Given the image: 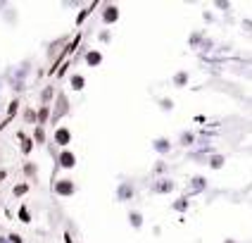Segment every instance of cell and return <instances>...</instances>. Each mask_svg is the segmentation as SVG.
Here are the masks:
<instances>
[{
  "label": "cell",
  "mask_w": 252,
  "mask_h": 243,
  "mask_svg": "<svg viewBox=\"0 0 252 243\" xmlns=\"http://www.w3.org/2000/svg\"><path fill=\"white\" fill-rule=\"evenodd\" d=\"M27 69H31V65H29V62H22L19 67H10L7 74L2 76V79H5V84L12 86V91L22 93V91H24V86H27V76H29Z\"/></svg>",
  "instance_id": "1"
},
{
  "label": "cell",
  "mask_w": 252,
  "mask_h": 243,
  "mask_svg": "<svg viewBox=\"0 0 252 243\" xmlns=\"http://www.w3.org/2000/svg\"><path fill=\"white\" fill-rule=\"evenodd\" d=\"M150 191H153L155 196H169V193H174V191H176V181H174V179H169V176H159V179H155L153 181Z\"/></svg>",
  "instance_id": "2"
},
{
  "label": "cell",
  "mask_w": 252,
  "mask_h": 243,
  "mask_svg": "<svg viewBox=\"0 0 252 243\" xmlns=\"http://www.w3.org/2000/svg\"><path fill=\"white\" fill-rule=\"evenodd\" d=\"M55 162H57V167L60 170H64V172H69V170H74L76 167V162H79V157H76V153L74 150H60L55 155Z\"/></svg>",
  "instance_id": "3"
},
{
  "label": "cell",
  "mask_w": 252,
  "mask_h": 243,
  "mask_svg": "<svg viewBox=\"0 0 252 243\" xmlns=\"http://www.w3.org/2000/svg\"><path fill=\"white\" fill-rule=\"evenodd\" d=\"M53 191H55V196H60V198H69V196L76 193V184L71 181L69 176H64V179H57Z\"/></svg>",
  "instance_id": "4"
},
{
  "label": "cell",
  "mask_w": 252,
  "mask_h": 243,
  "mask_svg": "<svg viewBox=\"0 0 252 243\" xmlns=\"http://www.w3.org/2000/svg\"><path fill=\"white\" fill-rule=\"evenodd\" d=\"M100 19H102V24H117L119 22V5H114V2H105L102 7H100Z\"/></svg>",
  "instance_id": "5"
},
{
  "label": "cell",
  "mask_w": 252,
  "mask_h": 243,
  "mask_svg": "<svg viewBox=\"0 0 252 243\" xmlns=\"http://www.w3.org/2000/svg\"><path fill=\"white\" fill-rule=\"evenodd\" d=\"M133 196H136V186H133V181H122V184L117 186V191H114L117 203H128V200H133Z\"/></svg>",
  "instance_id": "6"
},
{
  "label": "cell",
  "mask_w": 252,
  "mask_h": 243,
  "mask_svg": "<svg viewBox=\"0 0 252 243\" xmlns=\"http://www.w3.org/2000/svg\"><path fill=\"white\" fill-rule=\"evenodd\" d=\"M53 143H55L57 148H62V150H67L71 143V131L69 127H57L55 134H53Z\"/></svg>",
  "instance_id": "7"
},
{
  "label": "cell",
  "mask_w": 252,
  "mask_h": 243,
  "mask_svg": "<svg viewBox=\"0 0 252 243\" xmlns=\"http://www.w3.org/2000/svg\"><path fill=\"white\" fill-rule=\"evenodd\" d=\"M150 145H153V150L157 155H169V153L174 150V143L169 141V139H162V136H159V139H153Z\"/></svg>",
  "instance_id": "8"
},
{
  "label": "cell",
  "mask_w": 252,
  "mask_h": 243,
  "mask_svg": "<svg viewBox=\"0 0 252 243\" xmlns=\"http://www.w3.org/2000/svg\"><path fill=\"white\" fill-rule=\"evenodd\" d=\"M84 62L88 67H100V65H102V53H100V50H88L84 55Z\"/></svg>",
  "instance_id": "9"
},
{
  "label": "cell",
  "mask_w": 252,
  "mask_h": 243,
  "mask_svg": "<svg viewBox=\"0 0 252 243\" xmlns=\"http://www.w3.org/2000/svg\"><path fill=\"white\" fill-rule=\"evenodd\" d=\"M126 217H128V224H131L133 229H140L143 224H145V217H143V212H138V210H128Z\"/></svg>",
  "instance_id": "10"
},
{
  "label": "cell",
  "mask_w": 252,
  "mask_h": 243,
  "mask_svg": "<svg viewBox=\"0 0 252 243\" xmlns=\"http://www.w3.org/2000/svg\"><path fill=\"white\" fill-rule=\"evenodd\" d=\"M69 88L71 91H84L86 88V76L84 74H71L69 76Z\"/></svg>",
  "instance_id": "11"
},
{
  "label": "cell",
  "mask_w": 252,
  "mask_h": 243,
  "mask_svg": "<svg viewBox=\"0 0 252 243\" xmlns=\"http://www.w3.org/2000/svg\"><path fill=\"white\" fill-rule=\"evenodd\" d=\"M188 81H190V74H188V71H176V74L171 76V84L176 86V88H183V86H188Z\"/></svg>",
  "instance_id": "12"
},
{
  "label": "cell",
  "mask_w": 252,
  "mask_h": 243,
  "mask_svg": "<svg viewBox=\"0 0 252 243\" xmlns=\"http://www.w3.org/2000/svg\"><path fill=\"white\" fill-rule=\"evenodd\" d=\"M193 143H195V134H193V131H181L179 145H181V148H193Z\"/></svg>",
  "instance_id": "13"
},
{
  "label": "cell",
  "mask_w": 252,
  "mask_h": 243,
  "mask_svg": "<svg viewBox=\"0 0 252 243\" xmlns=\"http://www.w3.org/2000/svg\"><path fill=\"white\" fill-rule=\"evenodd\" d=\"M188 184H190V188H193L195 193H200V191H205V188H207V179H205V176H190V181H188Z\"/></svg>",
  "instance_id": "14"
},
{
  "label": "cell",
  "mask_w": 252,
  "mask_h": 243,
  "mask_svg": "<svg viewBox=\"0 0 252 243\" xmlns=\"http://www.w3.org/2000/svg\"><path fill=\"white\" fill-rule=\"evenodd\" d=\"M190 208V200H188V196H181V198L174 200V205H171V210H176V212H186Z\"/></svg>",
  "instance_id": "15"
},
{
  "label": "cell",
  "mask_w": 252,
  "mask_h": 243,
  "mask_svg": "<svg viewBox=\"0 0 252 243\" xmlns=\"http://www.w3.org/2000/svg\"><path fill=\"white\" fill-rule=\"evenodd\" d=\"M167 172H169V165H167V162H164V160H162V157H159V160L155 162V167H153V174H155V176H157V179H159V176H164Z\"/></svg>",
  "instance_id": "16"
},
{
  "label": "cell",
  "mask_w": 252,
  "mask_h": 243,
  "mask_svg": "<svg viewBox=\"0 0 252 243\" xmlns=\"http://www.w3.org/2000/svg\"><path fill=\"white\" fill-rule=\"evenodd\" d=\"M29 191H31V186L27 184V181H22V184H17V186H12V196L14 198H24Z\"/></svg>",
  "instance_id": "17"
},
{
  "label": "cell",
  "mask_w": 252,
  "mask_h": 243,
  "mask_svg": "<svg viewBox=\"0 0 252 243\" xmlns=\"http://www.w3.org/2000/svg\"><path fill=\"white\" fill-rule=\"evenodd\" d=\"M38 127H43V124H45V122H48V119H50V107H48V105H41V107H38Z\"/></svg>",
  "instance_id": "18"
},
{
  "label": "cell",
  "mask_w": 252,
  "mask_h": 243,
  "mask_svg": "<svg viewBox=\"0 0 252 243\" xmlns=\"http://www.w3.org/2000/svg\"><path fill=\"white\" fill-rule=\"evenodd\" d=\"M224 162H226V157L219 155V153H217V155H212L210 160H207V165H210L212 170H221V167H224Z\"/></svg>",
  "instance_id": "19"
},
{
  "label": "cell",
  "mask_w": 252,
  "mask_h": 243,
  "mask_svg": "<svg viewBox=\"0 0 252 243\" xmlns=\"http://www.w3.org/2000/svg\"><path fill=\"white\" fill-rule=\"evenodd\" d=\"M19 139H22V153H24V155H29V153L33 150V139H27L24 134H19Z\"/></svg>",
  "instance_id": "20"
},
{
  "label": "cell",
  "mask_w": 252,
  "mask_h": 243,
  "mask_svg": "<svg viewBox=\"0 0 252 243\" xmlns=\"http://www.w3.org/2000/svg\"><path fill=\"white\" fill-rule=\"evenodd\" d=\"M24 122H27V124H33V127H38V114H36V110L29 107L27 112H24Z\"/></svg>",
  "instance_id": "21"
},
{
  "label": "cell",
  "mask_w": 252,
  "mask_h": 243,
  "mask_svg": "<svg viewBox=\"0 0 252 243\" xmlns=\"http://www.w3.org/2000/svg\"><path fill=\"white\" fill-rule=\"evenodd\" d=\"M202 41H205V34H202V31H193V36H190V48L202 45Z\"/></svg>",
  "instance_id": "22"
},
{
  "label": "cell",
  "mask_w": 252,
  "mask_h": 243,
  "mask_svg": "<svg viewBox=\"0 0 252 243\" xmlns=\"http://www.w3.org/2000/svg\"><path fill=\"white\" fill-rule=\"evenodd\" d=\"M33 143H45V129L33 127Z\"/></svg>",
  "instance_id": "23"
},
{
  "label": "cell",
  "mask_w": 252,
  "mask_h": 243,
  "mask_svg": "<svg viewBox=\"0 0 252 243\" xmlns=\"http://www.w3.org/2000/svg\"><path fill=\"white\" fill-rule=\"evenodd\" d=\"M157 105H159L164 112H171V110H174V100L171 98H159L157 100Z\"/></svg>",
  "instance_id": "24"
},
{
  "label": "cell",
  "mask_w": 252,
  "mask_h": 243,
  "mask_svg": "<svg viewBox=\"0 0 252 243\" xmlns=\"http://www.w3.org/2000/svg\"><path fill=\"white\" fill-rule=\"evenodd\" d=\"M24 174H27V176H31V179H36V174H38L36 165H33V162H27V165H24Z\"/></svg>",
  "instance_id": "25"
},
{
  "label": "cell",
  "mask_w": 252,
  "mask_h": 243,
  "mask_svg": "<svg viewBox=\"0 0 252 243\" xmlns=\"http://www.w3.org/2000/svg\"><path fill=\"white\" fill-rule=\"evenodd\" d=\"M17 217H19V219H22L24 224H27V222H31V214H29L27 205H22V208H19V212H17Z\"/></svg>",
  "instance_id": "26"
},
{
  "label": "cell",
  "mask_w": 252,
  "mask_h": 243,
  "mask_svg": "<svg viewBox=\"0 0 252 243\" xmlns=\"http://www.w3.org/2000/svg\"><path fill=\"white\" fill-rule=\"evenodd\" d=\"M17 110H19V100H12V103L7 105V117H14Z\"/></svg>",
  "instance_id": "27"
},
{
  "label": "cell",
  "mask_w": 252,
  "mask_h": 243,
  "mask_svg": "<svg viewBox=\"0 0 252 243\" xmlns=\"http://www.w3.org/2000/svg\"><path fill=\"white\" fill-rule=\"evenodd\" d=\"M7 239H10V243H24V236H22V234H17V231H10V234H7Z\"/></svg>",
  "instance_id": "28"
},
{
  "label": "cell",
  "mask_w": 252,
  "mask_h": 243,
  "mask_svg": "<svg viewBox=\"0 0 252 243\" xmlns=\"http://www.w3.org/2000/svg\"><path fill=\"white\" fill-rule=\"evenodd\" d=\"M50 100H53V88H45L43 91V105H48Z\"/></svg>",
  "instance_id": "29"
},
{
  "label": "cell",
  "mask_w": 252,
  "mask_h": 243,
  "mask_svg": "<svg viewBox=\"0 0 252 243\" xmlns=\"http://www.w3.org/2000/svg\"><path fill=\"white\" fill-rule=\"evenodd\" d=\"M64 103H67V100H64V96H60V98H57V105H60V107H64ZM62 112H64V110H57V112L53 114V117H55V119H57V117H60V114H62Z\"/></svg>",
  "instance_id": "30"
},
{
  "label": "cell",
  "mask_w": 252,
  "mask_h": 243,
  "mask_svg": "<svg viewBox=\"0 0 252 243\" xmlns=\"http://www.w3.org/2000/svg\"><path fill=\"white\" fill-rule=\"evenodd\" d=\"M2 14H5V19H7V22H17V17H14L17 12H14V10H10V7H7Z\"/></svg>",
  "instance_id": "31"
},
{
  "label": "cell",
  "mask_w": 252,
  "mask_h": 243,
  "mask_svg": "<svg viewBox=\"0 0 252 243\" xmlns=\"http://www.w3.org/2000/svg\"><path fill=\"white\" fill-rule=\"evenodd\" d=\"M98 38H100V41H102V43H110V41H112V36H110V31H100V36H98Z\"/></svg>",
  "instance_id": "32"
},
{
  "label": "cell",
  "mask_w": 252,
  "mask_h": 243,
  "mask_svg": "<svg viewBox=\"0 0 252 243\" xmlns=\"http://www.w3.org/2000/svg\"><path fill=\"white\" fill-rule=\"evenodd\" d=\"M217 7H219V10H228V7H231V2H221V0H219V2H217Z\"/></svg>",
  "instance_id": "33"
},
{
  "label": "cell",
  "mask_w": 252,
  "mask_h": 243,
  "mask_svg": "<svg viewBox=\"0 0 252 243\" xmlns=\"http://www.w3.org/2000/svg\"><path fill=\"white\" fill-rule=\"evenodd\" d=\"M7 7H10V5H7V2H2V0H0V12H5V10H7Z\"/></svg>",
  "instance_id": "34"
},
{
  "label": "cell",
  "mask_w": 252,
  "mask_h": 243,
  "mask_svg": "<svg viewBox=\"0 0 252 243\" xmlns=\"http://www.w3.org/2000/svg\"><path fill=\"white\" fill-rule=\"evenodd\" d=\"M0 243H10V239H7V236H2V234H0Z\"/></svg>",
  "instance_id": "35"
},
{
  "label": "cell",
  "mask_w": 252,
  "mask_h": 243,
  "mask_svg": "<svg viewBox=\"0 0 252 243\" xmlns=\"http://www.w3.org/2000/svg\"><path fill=\"white\" fill-rule=\"evenodd\" d=\"M5 176H7V172H5V170H0V181H2Z\"/></svg>",
  "instance_id": "36"
},
{
  "label": "cell",
  "mask_w": 252,
  "mask_h": 243,
  "mask_svg": "<svg viewBox=\"0 0 252 243\" xmlns=\"http://www.w3.org/2000/svg\"><path fill=\"white\" fill-rule=\"evenodd\" d=\"M2 88H5V79L0 76V93H2Z\"/></svg>",
  "instance_id": "37"
},
{
  "label": "cell",
  "mask_w": 252,
  "mask_h": 243,
  "mask_svg": "<svg viewBox=\"0 0 252 243\" xmlns=\"http://www.w3.org/2000/svg\"><path fill=\"white\" fill-rule=\"evenodd\" d=\"M64 243H74V241H71V239H69V236H67V239H64Z\"/></svg>",
  "instance_id": "38"
},
{
  "label": "cell",
  "mask_w": 252,
  "mask_h": 243,
  "mask_svg": "<svg viewBox=\"0 0 252 243\" xmlns=\"http://www.w3.org/2000/svg\"><path fill=\"white\" fill-rule=\"evenodd\" d=\"M0 229H2V224H0Z\"/></svg>",
  "instance_id": "39"
}]
</instances>
